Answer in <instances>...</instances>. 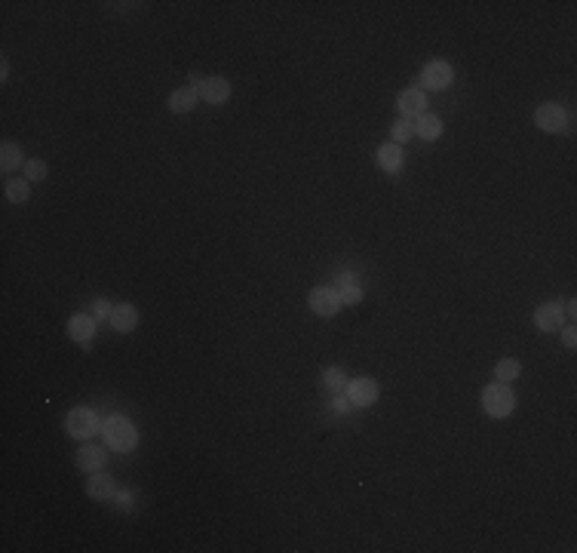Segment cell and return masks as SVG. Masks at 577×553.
<instances>
[{
    "label": "cell",
    "instance_id": "1",
    "mask_svg": "<svg viewBox=\"0 0 577 553\" xmlns=\"http://www.w3.org/2000/svg\"><path fill=\"white\" fill-rule=\"evenodd\" d=\"M101 434H105L108 446L117 449V452H129V449H136V427L129 424V418L123 415H111L105 424H101Z\"/></svg>",
    "mask_w": 577,
    "mask_h": 553
},
{
    "label": "cell",
    "instance_id": "2",
    "mask_svg": "<svg viewBox=\"0 0 577 553\" xmlns=\"http://www.w3.org/2000/svg\"><path fill=\"white\" fill-rule=\"evenodd\" d=\"M482 409H486L488 415H494V418H503V415H510L513 409H516V397H513L507 382L488 384L486 391H482Z\"/></svg>",
    "mask_w": 577,
    "mask_h": 553
},
{
    "label": "cell",
    "instance_id": "3",
    "mask_svg": "<svg viewBox=\"0 0 577 553\" xmlns=\"http://www.w3.org/2000/svg\"><path fill=\"white\" fill-rule=\"evenodd\" d=\"M65 427H68V434H71V437L86 439V437L96 434V430H99L101 424H99V415L92 412V409H86V406H77V409H71V412H68V418H65Z\"/></svg>",
    "mask_w": 577,
    "mask_h": 553
},
{
    "label": "cell",
    "instance_id": "4",
    "mask_svg": "<svg viewBox=\"0 0 577 553\" xmlns=\"http://www.w3.org/2000/svg\"><path fill=\"white\" fill-rule=\"evenodd\" d=\"M534 120H538V126L543 132H562L565 129V111H562V105H556V101H543V105L534 111Z\"/></svg>",
    "mask_w": 577,
    "mask_h": 553
},
{
    "label": "cell",
    "instance_id": "5",
    "mask_svg": "<svg viewBox=\"0 0 577 553\" xmlns=\"http://www.w3.org/2000/svg\"><path fill=\"white\" fill-rule=\"evenodd\" d=\"M534 323H538L541 332H556V329H562V323H565L562 304H556V302L541 304L538 311H534Z\"/></svg>",
    "mask_w": 577,
    "mask_h": 553
},
{
    "label": "cell",
    "instance_id": "6",
    "mask_svg": "<svg viewBox=\"0 0 577 553\" xmlns=\"http://www.w3.org/2000/svg\"><path fill=\"white\" fill-rule=\"evenodd\" d=\"M347 399L350 406H372L378 399V384L372 378H356V382L347 384Z\"/></svg>",
    "mask_w": 577,
    "mask_h": 553
},
{
    "label": "cell",
    "instance_id": "7",
    "mask_svg": "<svg viewBox=\"0 0 577 553\" xmlns=\"http://www.w3.org/2000/svg\"><path fill=\"white\" fill-rule=\"evenodd\" d=\"M421 84L427 89H446L451 84V65H446V61H430L421 71Z\"/></svg>",
    "mask_w": 577,
    "mask_h": 553
},
{
    "label": "cell",
    "instance_id": "8",
    "mask_svg": "<svg viewBox=\"0 0 577 553\" xmlns=\"http://www.w3.org/2000/svg\"><path fill=\"white\" fill-rule=\"evenodd\" d=\"M307 302H311V311L319 317H335L338 307H341V299H338L335 289H313Z\"/></svg>",
    "mask_w": 577,
    "mask_h": 553
},
{
    "label": "cell",
    "instance_id": "9",
    "mask_svg": "<svg viewBox=\"0 0 577 553\" xmlns=\"http://www.w3.org/2000/svg\"><path fill=\"white\" fill-rule=\"evenodd\" d=\"M338 283V299H341V304H356L359 299H363V280H359L356 274H338L335 276Z\"/></svg>",
    "mask_w": 577,
    "mask_h": 553
},
{
    "label": "cell",
    "instance_id": "10",
    "mask_svg": "<svg viewBox=\"0 0 577 553\" xmlns=\"http://www.w3.org/2000/svg\"><path fill=\"white\" fill-rule=\"evenodd\" d=\"M396 105H399V114H403V120H411V117L424 114L427 99H424V92H421V89H403V92H399Z\"/></svg>",
    "mask_w": 577,
    "mask_h": 553
},
{
    "label": "cell",
    "instance_id": "11",
    "mask_svg": "<svg viewBox=\"0 0 577 553\" xmlns=\"http://www.w3.org/2000/svg\"><path fill=\"white\" fill-rule=\"evenodd\" d=\"M200 96L206 101H212V105H221V101H228V96H231V84L224 77H209L200 84Z\"/></svg>",
    "mask_w": 577,
    "mask_h": 553
},
{
    "label": "cell",
    "instance_id": "12",
    "mask_svg": "<svg viewBox=\"0 0 577 553\" xmlns=\"http://www.w3.org/2000/svg\"><path fill=\"white\" fill-rule=\"evenodd\" d=\"M197 99H200V89L197 86H179L169 96V108L175 111V114H188V111L197 105Z\"/></svg>",
    "mask_w": 577,
    "mask_h": 553
},
{
    "label": "cell",
    "instance_id": "13",
    "mask_svg": "<svg viewBox=\"0 0 577 553\" xmlns=\"http://www.w3.org/2000/svg\"><path fill=\"white\" fill-rule=\"evenodd\" d=\"M111 326H114L117 332H132L136 329V323H139V311L132 304H117L114 311H111Z\"/></svg>",
    "mask_w": 577,
    "mask_h": 553
},
{
    "label": "cell",
    "instance_id": "14",
    "mask_svg": "<svg viewBox=\"0 0 577 553\" xmlns=\"http://www.w3.org/2000/svg\"><path fill=\"white\" fill-rule=\"evenodd\" d=\"M68 335L74 338V342H89V338L96 335V317H86V314L71 317V323H68Z\"/></svg>",
    "mask_w": 577,
    "mask_h": 553
},
{
    "label": "cell",
    "instance_id": "15",
    "mask_svg": "<svg viewBox=\"0 0 577 553\" xmlns=\"http://www.w3.org/2000/svg\"><path fill=\"white\" fill-rule=\"evenodd\" d=\"M114 479L111 477H105V474H92L89 477V483H86V495L89 498H96V501H108V498H114Z\"/></svg>",
    "mask_w": 577,
    "mask_h": 553
},
{
    "label": "cell",
    "instance_id": "16",
    "mask_svg": "<svg viewBox=\"0 0 577 553\" xmlns=\"http://www.w3.org/2000/svg\"><path fill=\"white\" fill-rule=\"evenodd\" d=\"M77 467L86 470V474H99V470L105 467V452L96 449V446H84L77 452Z\"/></svg>",
    "mask_w": 577,
    "mask_h": 553
},
{
    "label": "cell",
    "instance_id": "17",
    "mask_svg": "<svg viewBox=\"0 0 577 553\" xmlns=\"http://www.w3.org/2000/svg\"><path fill=\"white\" fill-rule=\"evenodd\" d=\"M378 166L387 172H399L403 169V151L396 145H381L378 148Z\"/></svg>",
    "mask_w": 577,
    "mask_h": 553
},
{
    "label": "cell",
    "instance_id": "18",
    "mask_svg": "<svg viewBox=\"0 0 577 553\" xmlns=\"http://www.w3.org/2000/svg\"><path fill=\"white\" fill-rule=\"evenodd\" d=\"M415 132H418L421 139H427V141L439 139V136H442V120H439L436 114H427V111H424V114L418 117V126H415Z\"/></svg>",
    "mask_w": 577,
    "mask_h": 553
},
{
    "label": "cell",
    "instance_id": "19",
    "mask_svg": "<svg viewBox=\"0 0 577 553\" xmlns=\"http://www.w3.org/2000/svg\"><path fill=\"white\" fill-rule=\"evenodd\" d=\"M4 194H6V200H9V203H28V197H31L28 179H6Z\"/></svg>",
    "mask_w": 577,
    "mask_h": 553
},
{
    "label": "cell",
    "instance_id": "20",
    "mask_svg": "<svg viewBox=\"0 0 577 553\" xmlns=\"http://www.w3.org/2000/svg\"><path fill=\"white\" fill-rule=\"evenodd\" d=\"M19 163H22V148L13 145V141H4V148H0V166H4V172H13Z\"/></svg>",
    "mask_w": 577,
    "mask_h": 553
},
{
    "label": "cell",
    "instance_id": "21",
    "mask_svg": "<svg viewBox=\"0 0 577 553\" xmlns=\"http://www.w3.org/2000/svg\"><path fill=\"white\" fill-rule=\"evenodd\" d=\"M522 372V366H519V360H513V357H507V360H501L498 363V369H494V375H498V382H513Z\"/></svg>",
    "mask_w": 577,
    "mask_h": 553
},
{
    "label": "cell",
    "instance_id": "22",
    "mask_svg": "<svg viewBox=\"0 0 577 553\" xmlns=\"http://www.w3.org/2000/svg\"><path fill=\"white\" fill-rule=\"evenodd\" d=\"M323 384L328 387V391H332V394H338V391H341V387L347 384V378H344V372H341V369H326V375H323Z\"/></svg>",
    "mask_w": 577,
    "mask_h": 553
},
{
    "label": "cell",
    "instance_id": "23",
    "mask_svg": "<svg viewBox=\"0 0 577 553\" xmlns=\"http://www.w3.org/2000/svg\"><path fill=\"white\" fill-rule=\"evenodd\" d=\"M25 179L28 181H44L46 179V163L44 160H28L25 163Z\"/></svg>",
    "mask_w": 577,
    "mask_h": 553
},
{
    "label": "cell",
    "instance_id": "24",
    "mask_svg": "<svg viewBox=\"0 0 577 553\" xmlns=\"http://www.w3.org/2000/svg\"><path fill=\"white\" fill-rule=\"evenodd\" d=\"M390 132H393V139H396V141H406V139L411 136V123H408V120H396Z\"/></svg>",
    "mask_w": 577,
    "mask_h": 553
},
{
    "label": "cell",
    "instance_id": "25",
    "mask_svg": "<svg viewBox=\"0 0 577 553\" xmlns=\"http://www.w3.org/2000/svg\"><path fill=\"white\" fill-rule=\"evenodd\" d=\"M111 311H114V307H111L105 299H99L96 304H92V314H96V317H111Z\"/></svg>",
    "mask_w": 577,
    "mask_h": 553
},
{
    "label": "cell",
    "instance_id": "26",
    "mask_svg": "<svg viewBox=\"0 0 577 553\" xmlns=\"http://www.w3.org/2000/svg\"><path fill=\"white\" fill-rule=\"evenodd\" d=\"M332 409H335L338 415H344L347 409H350V399H347V397H338V394H335V399H332Z\"/></svg>",
    "mask_w": 577,
    "mask_h": 553
},
{
    "label": "cell",
    "instance_id": "27",
    "mask_svg": "<svg viewBox=\"0 0 577 553\" xmlns=\"http://www.w3.org/2000/svg\"><path fill=\"white\" fill-rule=\"evenodd\" d=\"M562 342H565V347H574L577 344V332L574 329H565L562 332Z\"/></svg>",
    "mask_w": 577,
    "mask_h": 553
}]
</instances>
